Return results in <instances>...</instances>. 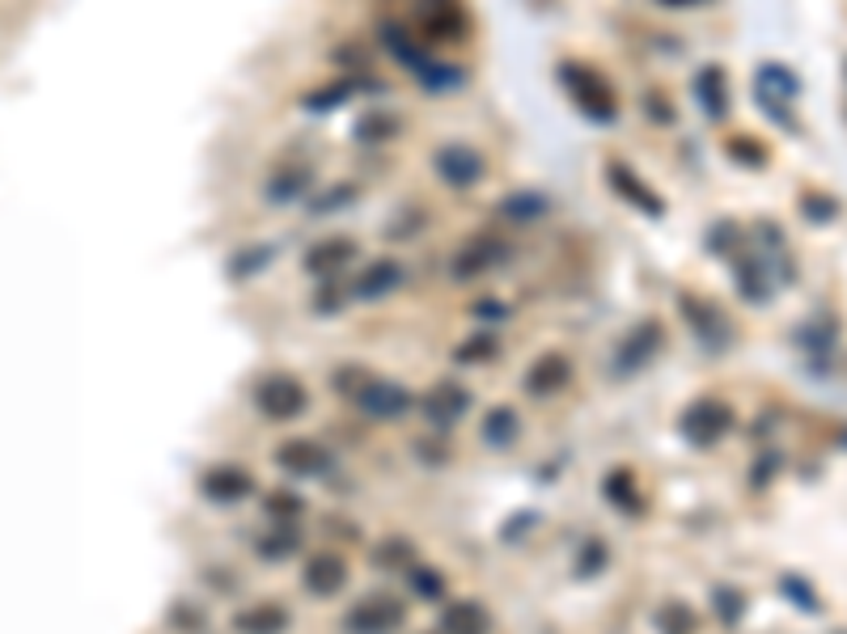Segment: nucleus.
I'll use <instances>...</instances> for the list:
<instances>
[{
  "label": "nucleus",
  "mask_w": 847,
  "mask_h": 634,
  "mask_svg": "<svg viewBox=\"0 0 847 634\" xmlns=\"http://www.w3.org/2000/svg\"><path fill=\"white\" fill-rule=\"evenodd\" d=\"M403 617H407V610L394 601V596H386V592H378V596H361L352 610H348V634H386L394 631V626H403Z\"/></svg>",
  "instance_id": "20e7f679"
},
{
  "label": "nucleus",
  "mask_w": 847,
  "mask_h": 634,
  "mask_svg": "<svg viewBox=\"0 0 847 634\" xmlns=\"http://www.w3.org/2000/svg\"><path fill=\"white\" fill-rule=\"evenodd\" d=\"M407 584H412V592L420 596V601H441V596H445V580L436 575L433 567H415Z\"/></svg>",
  "instance_id": "4be33fe9"
},
{
  "label": "nucleus",
  "mask_w": 847,
  "mask_h": 634,
  "mask_svg": "<svg viewBox=\"0 0 847 634\" xmlns=\"http://www.w3.org/2000/svg\"><path fill=\"white\" fill-rule=\"evenodd\" d=\"M644 111H649V118H653V123H665V127L674 123V106H670V97H657V90H649V94H644Z\"/></svg>",
  "instance_id": "cd10ccee"
},
{
  "label": "nucleus",
  "mask_w": 847,
  "mask_h": 634,
  "mask_svg": "<svg viewBox=\"0 0 847 634\" xmlns=\"http://www.w3.org/2000/svg\"><path fill=\"white\" fill-rule=\"evenodd\" d=\"M420 410H424V419L433 423V427H454L471 410V394L462 389L458 381H436L433 389H428V398L420 402Z\"/></svg>",
  "instance_id": "423d86ee"
},
{
  "label": "nucleus",
  "mask_w": 847,
  "mask_h": 634,
  "mask_svg": "<svg viewBox=\"0 0 847 634\" xmlns=\"http://www.w3.org/2000/svg\"><path fill=\"white\" fill-rule=\"evenodd\" d=\"M348 398L373 423H394L412 410V394L399 381H386V376H364V385L348 389Z\"/></svg>",
  "instance_id": "7ed1b4c3"
},
{
  "label": "nucleus",
  "mask_w": 847,
  "mask_h": 634,
  "mask_svg": "<svg viewBox=\"0 0 847 634\" xmlns=\"http://www.w3.org/2000/svg\"><path fill=\"white\" fill-rule=\"evenodd\" d=\"M301 584L310 588L314 596H335V592L348 588V559L335 554V550H318L301 571Z\"/></svg>",
  "instance_id": "1a4fd4ad"
},
{
  "label": "nucleus",
  "mask_w": 847,
  "mask_h": 634,
  "mask_svg": "<svg viewBox=\"0 0 847 634\" xmlns=\"http://www.w3.org/2000/svg\"><path fill=\"white\" fill-rule=\"evenodd\" d=\"M250 402L267 423H292L310 410V389L301 385V376L271 373L250 389Z\"/></svg>",
  "instance_id": "f257e3e1"
},
{
  "label": "nucleus",
  "mask_w": 847,
  "mask_h": 634,
  "mask_svg": "<svg viewBox=\"0 0 847 634\" xmlns=\"http://www.w3.org/2000/svg\"><path fill=\"white\" fill-rule=\"evenodd\" d=\"M758 94H784V97H793L800 94V81L793 76V72H784L779 64H763L758 69Z\"/></svg>",
  "instance_id": "a211bd4d"
},
{
  "label": "nucleus",
  "mask_w": 847,
  "mask_h": 634,
  "mask_svg": "<svg viewBox=\"0 0 847 634\" xmlns=\"http://www.w3.org/2000/svg\"><path fill=\"white\" fill-rule=\"evenodd\" d=\"M606 178H610V187L619 190L631 208L649 211V216H661V211H665V204L657 199L653 190L644 187V178H640L636 169H628L623 162H606Z\"/></svg>",
  "instance_id": "9d476101"
},
{
  "label": "nucleus",
  "mask_w": 847,
  "mask_h": 634,
  "mask_svg": "<svg viewBox=\"0 0 847 634\" xmlns=\"http://www.w3.org/2000/svg\"><path fill=\"white\" fill-rule=\"evenodd\" d=\"M543 199L538 195H526V190H517V195H508L505 204H500V216H508V220H538L543 216Z\"/></svg>",
  "instance_id": "412c9836"
},
{
  "label": "nucleus",
  "mask_w": 847,
  "mask_h": 634,
  "mask_svg": "<svg viewBox=\"0 0 847 634\" xmlns=\"http://www.w3.org/2000/svg\"><path fill=\"white\" fill-rule=\"evenodd\" d=\"M352 250H357V241H348V237H335V241H327V246H318V254H310V271H331L339 262L352 259Z\"/></svg>",
  "instance_id": "aec40b11"
},
{
  "label": "nucleus",
  "mask_w": 847,
  "mask_h": 634,
  "mask_svg": "<svg viewBox=\"0 0 847 634\" xmlns=\"http://www.w3.org/2000/svg\"><path fill=\"white\" fill-rule=\"evenodd\" d=\"M492 631V613L479 601H458L441 613V634H487Z\"/></svg>",
  "instance_id": "4468645a"
},
{
  "label": "nucleus",
  "mask_w": 847,
  "mask_h": 634,
  "mask_svg": "<svg viewBox=\"0 0 847 634\" xmlns=\"http://www.w3.org/2000/svg\"><path fill=\"white\" fill-rule=\"evenodd\" d=\"M292 622V613L285 605H276V601H259V605H250L234 617V626L238 634H285Z\"/></svg>",
  "instance_id": "ddd939ff"
},
{
  "label": "nucleus",
  "mask_w": 847,
  "mask_h": 634,
  "mask_svg": "<svg viewBox=\"0 0 847 634\" xmlns=\"http://www.w3.org/2000/svg\"><path fill=\"white\" fill-rule=\"evenodd\" d=\"M559 76H564L568 97L585 111V118L614 123V115H619V97H614V90H610V81H606L602 72H593V69H585V64H572V60H568V64L559 69Z\"/></svg>",
  "instance_id": "f03ea898"
},
{
  "label": "nucleus",
  "mask_w": 847,
  "mask_h": 634,
  "mask_svg": "<svg viewBox=\"0 0 847 634\" xmlns=\"http://www.w3.org/2000/svg\"><path fill=\"white\" fill-rule=\"evenodd\" d=\"M458 360L462 364H487V360H496V339H492V334H479V339L462 343Z\"/></svg>",
  "instance_id": "5701e85b"
},
{
  "label": "nucleus",
  "mask_w": 847,
  "mask_h": 634,
  "mask_svg": "<svg viewBox=\"0 0 847 634\" xmlns=\"http://www.w3.org/2000/svg\"><path fill=\"white\" fill-rule=\"evenodd\" d=\"M199 487L208 499H217V503H238L246 495L255 491V478L242 470V466H213V470L199 478Z\"/></svg>",
  "instance_id": "9b49d317"
},
{
  "label": "nucleus",
  "mask_w": 847,
  "mask_h": 634,
  "mask_svg": "<svg viewBox=\"0 0 847 634\" xmlns=\"http://www.w3.org/2000/svg\"><path fill=\"white\" fill-rule=\"evenodd\" d=\"M433 169L441 174L445 187H479L484 178V157L471 144H441L433 157Z\"/></svg>",
  "instance_id": "39448f33"
},
{
  "label": "nucleus",
  "mask_w": 847,
  "mask_h": 634,
  "mask_svg": "<svg viewBox=\"0 0 847 634\" xmlns=\"http://www.w3.org/2000/svg\"><path fill=\"white\" fill-rule=\"evenodd\" d=\"M716 610L725 613V626H737V617L746 613V596L742 592H729L725 596V588H716Z\"/></svg>",
  "instance_id": "a878e982"
},
{
  "label": "nucleus",
  "mask_w": 847,
  "mask_h": 634,
  "mask_svg": "<svg viewBox=\"0 0 847 634\" xmlns=\"http://www.w3.org/2000/svg\"><path fill=\"white\" fill-rule=\"evenodd\" d=\"M729 157H737L742 165H767V148L763 144H754L751 136H737L733 144H725Z\"/></svg>",
  "instance_id": "b1692460"
},
{
  "label": "nucleus",
  "mask_w": 847,
  "mask_h": 634,
  "mask_svg": "<svg viewBox=\"0 0 847 634\" xmlns=\"http://www.w3.org/2000/svg\"><path fill=\"white\" fill-rule=\"evenodd\" d=\"M657 631L661 634H695L700 631V617L691 605H682V601H670L665 610H657Z\"/></svg>",
  "instance_id": "f3484780"
},
{
  "label": "nucleus",
  "mask_w": 847,
  "mask_h": 634,
  "mask_svg": "<svg viewBox=\"0 0 847 634\" xmlns=\"http://www.w3.org/2000/svg\"><path fill=\"white\" fill-rule=\"evenodd\" d=\"M800 208L809 211V220H818V225H826V220H835V211H839V204H835V199H826V195H805V199H800Z\"/></svg>",
  "instance_id": "bb28decb"
},
{
  "label": "nucleus",
  "mask_w": 847,
  "mask_h": 634,
  "mask_svg": "<svg viewBox=\"0 0 847 634\" xmlns=\"http://www.w3.org/2000/svg\"><path fill=\"white\" fill-rule=\"evenodd\" d=\"M695 94H700L703 102V111H707V118H725V72L721 69H703L700 72V81H695Z\"/></svg>",
  "instance_id": "dca6fc26"
},
{
  "label": "nucleus",
  "mask_w": 847,
  "mask_h": 634,
  "mask_svg": "<svg viewBox=\"0 0 847 634\" xmlns=\"http://www.w3.org/2000/svg\"><path fill=\"white\" fill-rule=\"evenodd\" d=\"M276 461H280V470L297 474V478H318V474H327V466H331L327 448H318L314 440H289V445H280L276 448Z\"/></svg>",
  "instance_id": "f8f14e48"
},
{
  "label": "nucleus",
  "mask_w": 847,
  "mask_h": 634,
  "mask_svg": "<svg viewBox=\"0 0 847 634\" xmlns=\"http://www.w3.org/2000/svg\"><path fill=\"white\" fill-rule=\"evenodd\" d=\"M805 588H809V584H805V580H793V575H788V580H784V592H788V596H793V601H800V605H805V610L814 613V610H818V596H809V592H805Z\"/></svg>",
  "instance_id": "c85d7f7f"
},
{
  "label": "nucleus",
  "mask_w": 847,
  "mask_h": 634,
  "mask_svg": "<svg viewBox=\"0 0 847 634\" xmlns=\"http://www.w3.org/2000/svg\"><path fill=\"white\" fill-rule=\"evenodd\" d=\"M513 436H517V415H513L508 406H496V410L487 415V423H484V440L492 448H505Z\"/></svg>",
  "instance_id": "6ab92c4d"
},
{
  "label": "nucleus",
  "mask_w": 847,
  "mask_h": 634,
  "mask_svg": "<svg viewBox=\"0 0 847 634\" xmlns=\"http://www.w3.org/2000/svg\"><path fill=\"white\" fill-rule=\"evenodd\" d=\"M729 427H733V410H729L725 402L703 398V402H695V406L686 410V436H691L695 445H703V448L716 445V440L725 436Z\"/></svg>",
  "instance_id": "0eeeda50"
},
{
  "label": "nucleus",
  "mask_w": 847,
  "mask_h": 634,
  "mask_svg": "<svg viewBox=\"0 0 847 634\" xmlns=\"http://www.w3.org/2000/svg\"><path fill=\"white\" fill-rule=\"evenodd\" d=\"M399 280H403V271H399V262H369L364 267V276L357 280V288H352V297H364V301H373V297H386V292H394L399 288Z\"/></svg>",
  "instance_id": "2eb2a0df"
},
{
  "label": "nucleus",
  "mask_w": 847,
  "mask_h": 634,
  "mask_svg": "<svg viewBox=\"0 0 847 634\" xmlns=\"http://www.w3.org/2000/svg\"><path fill=\"white\" fill-rule=\"evenodd\" d=\"M568 381H572V364H568V355H559V352H543L530 368H526V376H521V385H526L530 398H551Z\"/></svg>",
  "instance_id": "6e6552de"
},
{
  "label": "nucleus",
  "mask_w": 847,
  "mask_h": 634,
  "mask_svg": "<svg viewBox=\"0 0 847 634\" xmlns=\"http://www.w3.org/2000/svg\"><path fill=\"white\" fill-rule=\"evenodd\" d=\"M301 512V499L289 491H276L271 499H267V520H285L289 524V517H297Z\"/></svg>",
  "instance_id": "393cba45"
}]
</instances>
